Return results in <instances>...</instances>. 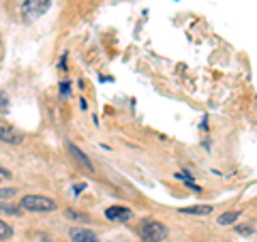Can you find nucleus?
<instances>
[{
	"instance_id": "13",
	"label": "nucleus",
	"mask_w": 257,
	"mask_h": 242,
	"mask_svg": "<svg viewBox=\"0 0 257 242\" xmlns=\"http://www.w3.org/2000/svg\"><path fill=\"white\" fill-rule=\"evenodd\" d=\"M238 231H240V233H253V231H255V225H240Z\"/></svg>"
},
{
	"instance_id": "4",
	"label": "nucleus",
	"mask_w": 257,
	"mask_h": 242,
	"mask_svg": "<svg viewBox=\"0 0 257 242\" xmlns=\"http://www.w3.org/2000/svg\"><path fill=\"white\" fill-rule=\"evenodd\" d=\"M22 133L15 127H11L9 123L0 120V142H9V144H22Z\"/></svg>"
},
{
	"instance_id": "2",
	"label": "nucleus",
	"mask_w": 257,
	"mask_h": 242,
	"mask_svg": "<svg viewBox=\"0 0 257 242\" xmlns=\"http://www.w3.org/2000/svg\"><path fill=\"white\" fill-rule=\"evenodd\" d=\"M50 5H52V0H26L22 5V18L26 22H35L50 9Z\"/></svg>"
},
{
	"instance_id": "1",
	"label": "nucleus",
	"mask_w": 257,
	"mask_h": 242,
	"mask_svg": "<svg viewBox=\"0 0 257 242\" xmlns=\"http://www.w3.org/2000/svg\"><path fill=\"white\" fill-rule=\"evenodd\" d=\"M20 206L24 210H30V212H52L56 210V201L50 197H41V195H26Z\"/></svg>"
},
{
	"instance_id": "5",
	"label": "nucleus",
	"mask_w": 257,
	"mask_h": 242,
	"mask_svg": "<svg viewBox=\"0 0 257 242\" xmlns=\"http://www.w3.org/2000/svg\"><path fill=\"white\" fill-rule=\"evenodd\" d=\"M71 238H73V242H101L99 238L94 236V231L82 229V227H73V229H71Z\"/></svg>"
},
{
	"instance_id": "17",
	"label": "nucleus",
	"mask_w": 257,
	"mask_h": 242,
	"mask_svg": "<svg viewBox=\"0 0 257 242\" xmlns=\"http://www.w3.org/2000/svg\"><path fill=\"white\" fill-rule=\"evenodd\" d=\"M0 174L7 176V178H9V176H11V172H7V169H3V167H0Z\"/></svg>"
},
{
	"instance_id": "15",
	"label": "nucleus",
	"mask_w": 257,
	"mask_h": 242,
	"mask_svg": "<svg viewBox=\"0 0 257 242\" xmlns=\"http://www.w3.org/2000/svg\"><path fill=\"white\" fill-rule=\"evenodd\" d=\"M178 178H182L184 182H189V184H193V182H191V176H189L187 172H180V174H178Z\"/></svg>"
},
{
	"instance_id": "14",
	"label": "nucleus",
	"mask_w": 257,
	"mask_h": 242,
	"mask_svg": "<svg viewBox=\"0 0 257 242\" xmlns=\"http://www.w3.org/2000/svg\"><path fill=\"white\" fill-rule=\"evenodd\" d=\"M15 195V189H3L0 191V199H7V197H13Z\"/></svg>"
},
{
	"instance_id": "3",
	"label": "nucleus",
	"mask_w": 257,
	"mask_h": 242,
	"mask_svg": "<svg viewBox=\"0 0 257 242\" xmlns=\"http://www.w3.org/2000/svg\"><path fill=\"white\" fill-rule=\"evenodd\" d=\"M142 236L148 242H163L167 238V227L159 221H144L142 223Z\"/></svg>"
},
{
	"instance_id": "9",
	"label": "nucleus",
	"mask_w": 257,
	"mask_h": 242,
	"mask_svg": "<svg viewBox=\"0 0 257 242\" xmlns=\"http://www.w3.org/2000/svg\"><path fill=\"white\" fill-rule=\"evenodd\" d=\"M13 236V229L9 223H5L3 219H0V240H9Z\"/></svg>"
},
{
	"instance_id": "7",
	"label": "nucleus",
	"mask_w": 257,
	"mask_h": 242,
	"mask_svg": "<svg viewBox=\"0 0 257 242\" xmlns=\"http://www.w3.org/2000/svg\"><path fill=\"white\" fill-rule=\"evenodd\" d=\"M69 152H71V157H73L75 161H79V163H82L84 167H88V169H92V163H90V161H88V157L84 155V152L82 150H79L77 146H73V144H69Z\"/></svg>"
},
{
	"instance_id": "6",
	"label": "nucleus",
	"mask_w": 257,
	"mask_h": 242,
	"mask_svg": "<svg viewBox=\"0 0 257 242\" xmlns=\"http://www.w3.org/2000/svg\"><path fill=\"white\" fill-rule=\"evenodd\" d=\"M105 216L109 221H126L131 216V210L128 208H122V206H111L105 210Z\"/></svg>"
},
{
	"instance_id": "8",
	"label": "nucleus",
	"mask_w": 257,
	"mask_h": 242,
	"mask_svg": "<svg viewBox=\"0 0 257 242\" xmlns=\"http://www.w3.org/2000/svg\"><path fill=\"white\" fill-rule=\"evenodd\" d=\"M184 214H210L212 212V206H193V208H184L182 210Z\"/></svg>"
},
{
	"instance_id": "10",
	"label": "nucleus",
	"mask_w": 257,
	"mask_h": 242,
	"mask_svg": "<svg viewBox=\"0 0 257 242\" xmlns=\"http://www.w3.org/2000/svg\"><path fill=\"white\" fill-rule=\"evenodd\" d=\"M238 221V212H225L219 216V225H231Z\"/></svg>"
},
{
	"instance_id": "11",
	"label": "nucleus",
	"mask_w": 257,
	"mask_h": 242,
	"mask_svg": "<svg viewBox=\"0 0 257 242\" xmlns=\"http://www.w3.org/2000/svg\"><path fill=\"white\" fill-rule=\"evenodd\" d=\"M9 111V96L7 92H0V114H7Z\"/></svg>"
},
{
	"instance_id": "16",
	"label": "nucleus",
	"mask_w": 257,
	"mask_h": 242,
	"mask_svg": "<svg viewBox=\"0 0 257 242\" xmlns=\"http://www.w3.org/2000/svg\"><path fill=\"white\" fill-rule=\"evenodd\" d=\"M60 92H62L64 96H67V94H69V82H64V84H60Z\"/></svg>"
},
{
	"instance_id": "12",
	"label": "nucleus",
	"mask_w": 257,
	"mask_h": 242,
	"mask_svg": "<svg viewBox=\"0 0 257 242\" xmlns=\"http://www.w3.org/2000/svg\"><path fill=\"white\" fill-rule=\"evenodd\" d=\"M0 210H3L5 214H20L22 212L20 208H15L13 204H3V206H0Z\"/></svg>"
}]
</instances>
